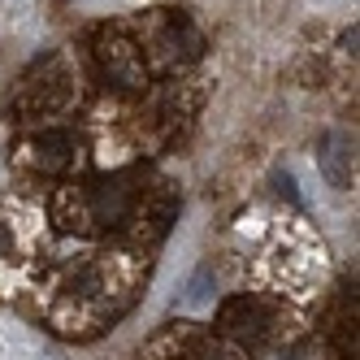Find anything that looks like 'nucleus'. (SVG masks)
Here are the masks:
<instances>
[]
</instances>
